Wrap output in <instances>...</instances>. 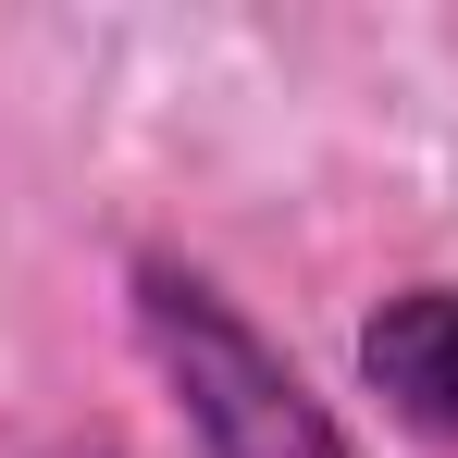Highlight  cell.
I'll use <instances>...</instances> for the list:
<instances>
[{
	"label": "cell",
	"mask_w": 458,
	"mask_h": 458,
	"mask_svg": "<svg viewBox=\"0 0 458 458\" xmlns=\"http://www.w3.org/2000/svg\"><path fill=\"white\" fill-rule=\"evenodd\" d=\"M124 310H137V360L186 409V446L199 458H360V434L335 421V396L186 248H137L124 260Z\"/></svg>",
	"instance_id": "6da1fadb"
},
{
	"label": "cell",
	"mask_w": 458,
	"mask_h": 458,
	"mask_svg": "<svg viewBox=\"0 0 458 458\" xmlns=\"http://www.w3.org/2000/svg\"><path fill=\"white\" fill-rule=\"evenodd\" d=\"M13 458H124L112 434H50V446H13Z\"/></svg>",
	"instance_id": "3957f363"
},
{
	"label": "cell",
	"mask_w": 458,
	"mask_h": 458,
	"mask_svg": "<svg viewBox=\"0 0 458 458\" xmlns=\"http://www.w3.org/2000/svg\"><path fill=\"white\" fill-rule=\"evenodd\" d=\"M360 372H372V396L421 434V446H458V285H446V273L372 298V322H360Z\"/></svg>",
	"instance_id": "7a4b0ae2"
}]
</instances>
